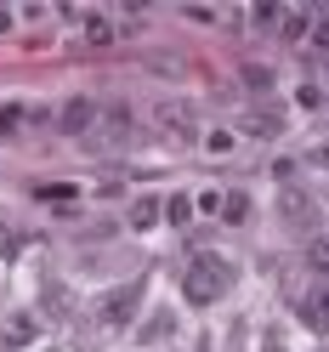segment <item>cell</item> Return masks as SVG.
<instances>
[{"label": "cell", "instance_id": "7402d4cb", "mask_svg": "<svg viewBox=\"0 0 329 352\" xmlns=\"http://www.w3.org/2000/svg\"><path fill=\"white\" fill-rule=\"evenodd\" d=\"M261 352H284V341H278V336H267V341H261Z\"/></svg>", "mask_w": 329, "mask_h": 352}, {"label": "cell", "instance_id": "8992f818", "mask_svg": "<svg viewBox=\"0 0 329 352\" xmlns=\"http://www.w3.org/2000/svg\"><path fill=\"white\" fill-rule=\"evenodd\" d=\"M97 114H102V102H91V97H69V102H63V114H57V131H63V137H91Z\"/></svg>", "mask_w": 329, "mask_h": 352}, {"label": "cell", "instance_id": "9a60e30c", "mask_svg": "<svg viewBox=\"0 0 329 352\" xmlns=\"http://www.w3.org/2000/svg\"><path fill=\"white\" fill-rule=\"evenodd\" d=\"M23 120H29V108H17V102H12V108H0V137H12Z\"/></svg>", "mask_w": 329, "mask_h": 352}, {"label": "cell", "instance_id": "9c48e42d", "mask_svg": "<svg viewBox=\"0 0 329 352\" xmlns=\"http://www.w3.org/2000/svg\"><path fill=\"white\" fill-rule=\"evenodd\" d=\"M159 216H165V205L153 199V193H142V199L131 205V228H153V222H159Z\"/></svg>", "mask_w": 329, "mask_h": 352}, {"label": "cell", "instance_id": "6da1fadb", "mask_svg": "<svg viewBox=\"0 0 329 352\" xmlns=\"http://www.w3.org/2000/svg\"><path fill=\"white\" fill-rule=\"evenodd\" d=\"M227 284H233V267H227V261L216 256V250H199V256H193L188 267H182V296H188L193 307L222 301V296H227Z\"/></svg>", "mask_w": 329, "mask_h": 352}, {"label": "cell", "instance_id": "4fadbf2b", "mask_svg": "<svg viewBox=\"0 0 329 352\" xmlns=\"http://www.w3.org/2000/svg\"><path fill=\"white\" fill-rule=\"evenodd\" d=\"M245 125L256 131V137H278V131H284V120H278V114H250Z\"/></svg>", "mask_w": 329, "mask_h": 352}, {"label": "cell", "instance_id": "5b68a950", "mask_svg": "<svg viewBox=\"0 0 329 352\" xmlns=\"http://www.w3.org/2000/svg\"><path fill=\"white\" fill-rule=\"evenodd\" d=\"M295 313H301V324H306V329L329 336V278H324V273H318V278L295 296Z\"/></svg>", "mask_w": 329, "mask_h": 352}, {"label": "cell", "instance_id": "5bb4252c", "mask_svg": "<svg viewBox=\"0 0 329 352\" xmlns=\"http://www.w3.org/2000/svg\"><path fill=\"white\" fill-rule=\"evenodd\" d=\"M85 40L108 46V40H114V23H108V17H85Z\"/></svg>", "mask_w": 329, "mask_h": 352}, {"label": "cell", "instance_id": "277c9868", "mask_svg": "<svg viewBox=\"0 0 329 352\" xmlns=\"http://www.w3.org/2000/svg\"><path fill=\"white\" fill-rule=\"evenodd\" d=\"M85 142H91V148H125V142H131V108H125V102H108Z\"/></svg>", "mask_w": 329, "mask_h": 352}, {"label": "cell", "instance_id": "ffe728a7", "mask_svg": "<svg viewBox=\"0 0 329 352\" xmlns=\"http://www.w3.org/2000/svg\"><path fill=\"white\" fill-rule=\"evenodd\" d=\"M295 102H301V108H318V102H324V91H318V85H301Z\"/></svg>", "mask_w": 329, "mask_h": 352}, {"label": "cell", "instance_id": "2e32d148", "mask_svg": "<svg viewBox=\"0 0 329 352\" xmlns=\"http://www.w3.org/2000/svg\"><path fill=\"white\" fill-rule=\"evenodd\" d=\"M306 46L329 52V12H324V17H313V34H306Z\"/></svg>", "mask_w": 329, "mask_h": 352}, {"label": "cell", "instance_id": "e0dca14e", "mask_svg": "<svg viewBox=\"0 0 329 352\" xmlns=\"http://www.w3.org/2000/svg\"><path fill=\"white\" fill-rule=\"evenodd\" d=\"M278 17H284L278 0H273V6H256V23H261V29H278Z\"/></svg>", "mask_w": 329, "mask_h": 352}, {"label": "cell", "instance_id": "ac0fdd59", "mask_svg": "<svg viewBox=\"0 0 329 352\" xmlns=\"http://www.w3.org/2000/svg\"><path fill=\"white\" fill-rule=\"evenodd\" d=\"M205 148H210V153H233V131H210Z\"/></svg>", "mask_w": 329, "mask_h": 352}, {"label": "cell", "instance_id": "8fae6325", "mask_svg": "<svg viewBox=\"0 0 329 352\" xmlns=\"http://www.w3.org/2000/svg\"><path fill=\"white\" fill-rule=\"evenodd\" d=\"M216 210H222V222H245V216H250V199H245V193H227Z\"/></svg>", "mask_w": 329, "mask_h": 352}, {"label": "cell", "instance_id": "30bf717a", "mask_svg": "<svg viewBox=\"0 0 329 352\" xmlns=\"http://www.w3.org/2000/svg\"><path fill=\"white\" fill-rule=\"evenodd\" d=\"M6 341H12V346H29V341H34V318H29V313H12V318H6Z\"/></svg>", "mask_w": 329, "mask_h": 352}, {"label": "cell", "instance_id": "7c38bea8", "mask_svg": "<svg viewBox=\"0 0 329 352\" xmlns=\"http://www.w3.org/2000/svg\"><path fill=\"white\" fill-rule=\"evenodd\" d=\"M165 216H170L177 228H188V222H193V199H188V193H177V199H165Z\"/></svg>", "mask_w": 329, "mask_h": 352}, {"label": "cell", "instance_id": "52a82bcc", "mask_svg": "<svg viewBox=\"0 0 329 352\" xmlns=\"http://www.w3.org/2000/svg\"><path fill=\"white\" fill-rule=\"evenodd\" d=\"M153 120H159V131H165V137H177V142L199 137V120H193L188 108H177V102H159V114H153Z\"/></svg>", "mask_w": 329, "mask_h": 352}, {"label": "cell", "instance_id": "d6986e66", "mask_svg": "<svg viewBox=\"0 0 329 352\" xmlns=\"http://www.w3.org/2000/svg\"><path fill=\"white\" fill-rule=\"evenodd\" d=\"M245 80L256 85V91H267V85H273V74H267V69H256V63H250V69H245Z\"/></svg>", "mask_w": 329, "mask_h": 352}, {"label": "cell", "instance_id": "3957f363", "mask_svg": "<svg viewBox=\"0 0 329 352\" xmlns=\"http://www.w3.org/2000/svg\"><path fill=\"white\" fill-rule=\"evenodd\" d=\"M278 216L290 233H318V199L306 188H284L278 193Z\"/></svg>", "mask_w": 329, "mask_h": 352}, {"label": "cell", "instance_id": "7a4b0ae2", "mask_svg": "<svg viewBox=\"0 0 329 352\" xmlns=\"http://www.w3.org/2000/svg\"><path fill=\"white\" fill-rule=\"evenodd\" d=\"M137 307H142V278L137 284H120V290H108L97 301V324L102 329H125L131 318H137Z\"/></svg>", "mask_w": 329, "mask_h": 352}, {"label": "cell", "instance_id": "603a6c76", "mask_svg": "<svg viewBox=\"0 0 329 352\" xmlns=\"http://www.w3.org/2000/svg\"><path fill=\"white\" fill-rule=\"evenodd\" d=\"M6 29H12V17H6V12H0V34H6Z\"/></svg>", "mask_w": 329, "mask_h": 352}, {"label": "cell", "instance_id": "44dd1931", "mask_svg": "<svg viewBox=\"0 0 329 352\" xmlns=\"http://www.w3.org/2000/svg\"><path fill=\"white\" fill-rule=\"evenodd\" d=\"M12 250H17V233H12V228H6V222H0V261H6V256H12Z\"/></svg>", "mask_w": 329, "mask_h": 352}, {"label": "cell", "instance_id": "ba28073f", "mask_svg": "<svg viewBox=\"0 0 329 352\" xmlns=\"http://www.w3.org/2000/svg\"><path fill=\"white\" fill-rule=\"evenodd\" d=\"M306 34H313V12H284V17H278V40H290V46H301Z\"/></svg>", "mask_w": 329, "mask_h": 352}]
</instances>
